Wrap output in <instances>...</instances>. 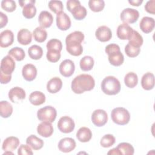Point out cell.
I'll use <instances>...</instances> for the list:
<instances>
[{
  "label": "cell",
  "mask_w": 155,
  "mask_h": 155,
  "mask_svg": "<svg viewBox=\"0 0 155 155\" xmlns=\"http://www.w3.org/2000/svg\"><path fill=\"white\" fill-rule=\"evenodd\" d=\"M84 39V35L80 31H75L67 35L65 38V44L68 53L74 56H80L83 52L81 43Z\"/></svg>",
  "instance_id": "1"
},
{
  "label": "cell",
  "mask_w": 155,
  "mask_h": 155,
  "mask_svg": "<svg viewBox=\"0 0 155 155\" xmlns=\"http://www.w3.org/2000/svg\"><path fill=\"white\" fill-rule=\"evenodd\" d=\"M95 85L94 78L90 74H82L75 77L71 82V90L76 94H82L93 90Z\"/></svg>",
  "instance_id": "2"
},
{
  "label": "cell",
  "mask_w": 155,
  "mask_h": 155,
  "mask_svg": "<svg viewBox=\"0 0 155 155\" xmlns=\"http://www.w3.org/2000/svg\"><path fill=\"white\" fill-rule=\"evenodd\" d=\"M105 51L108 56V61L111 65L117 67L123 64L124 57L117 44H110L107 45Z\"/></svg>",
  "instance_id": "3"
},
{
  "label": "cell",
  "mask_w": 155,
  "mask_h": 155,
  "mask_svg": "<svg viewBox=\"0 0 155 155\" xmlns=\"http://www.w3.org/2000/svg\"><path fill=\"white\" fill-rule=\"evenodd\" d=\"M101 89L107 95H116L120 90V84L114 76L105 77L101 82Z\"/></svg>",
  "instance_id": "4"
},
{
  "label": "cell",
  "mask_w": 155,
  "mask_h": 155,
  "mask_svg": "<svg viewBox=\"0 0 155 155\" xmlns=\"http://www.w3.org/2000/svg\"><path fill=\"white\" fill-rule=\"evenodd\" d=\"M111 117L114 123L120 125L127 124L130 119V113L127 109L123 107L114 108L111 111Z\"/></svg>",
  "instance_id": "5"
},
{
  "label": "cell",
  "mask_w": 155,
  "mask_h": 155,
  "mask_svg": "<svg viewBox=\"0 0 155 155\" xmlns=\"http://www.w3.org/2000/svg\"><path fill=\"white\" fill-rule=\"evenodd\" d=\"M57 111L51 106H45L40 108L37 112L38 119L41 121L53 122L56 119Z\"/></svg>",
  "instance_id": "6"
},
{
  "label": "cell",
  "mask_w": 155,
  "mask_h": 155,
  "mask_svg": "<svg viewBox=\"0 0 155 155\" xmlns=\"http://www.w3.org/2000/svg\"><path fill=\"white\" fill-rule=\"evenodd\" d=\"M35 0L19 1V4L22 7V15L27 19L33 18L36 13V8L35 6Z\"/></svg>",
  "instance_id": "7"
},
{
  "label": "cell",
  "mask_w": 155,
  "mask_h": 155,
  "mask_svg": "<svg viewBox=\"0 0 155 155\" xmlns=\"http://www.w3.org/2000/svg\"><path fill=\"white\" fill-rule=\"evenodd\" d=\"M139 17V12L136 9L131 8L124 9L120 15L121 21L125 24L134 23L137 21Z\"/></svg>",
  "instance_id": "8"
},
{
  "label": "cell",
  "mask_w": 155,
  "mask_h": 155,
  "mask_svg": "<svg viewBox=\"0 0 155 155\" xmlns=\"http://www.w3.org/2000/svg\"><path fill=\"white\" fill-rule=\"evenodd\" d=\"M75 124L73 120L69 116H65L61 117L58 122V128L64 133H69L73 131Z\"/></svg>",
  "instance_id": "9"
},
{
  "label": "cell",
  "mask_w": 155,
  "mask_h": 155,
  "mask_svg": "<svg viewBox=\"0 0 155 155\" xmlns=\"http://www.w3.org/2000/svg\"><path fill=\"white\" fill-rule=\"evenodd\" d=\"M91 120L96 127L104 126L108 120V115L107 112L102 109L94 110L91 115Z\"/></svg>",
  "instance_id": "10"
},
{
  "label": "cell",
  "mask_w": 155,
  "mask_h": 155,
  "mask_svg": "<svg viewBox=\"0 0 155 155\" xmlns=\"http://www.w3.org/2000/svg\"><path fill=\"white\" fill-rule=\"evenodd\" d=\"M15 62L10 55L4 57L1 62V71L5 74H12L15 68Z\"/></svg>",
  "instance_id": "11"
},
{
  "label": "cell",
  "mask_w": 155,
  "mask_h": 155,
  "mask_svg": "<svg viewBox=\"0 0 155 155\" xmlns=\"http://www.w3.org/2000/svg\"><path fill=\"white\" fill-rule=\"evenodd\" d=\"M56 21V25L61 30H67L71 27V20L70 17L63 12L57 14Z\"/></svg>",
  "instance_id": "12"
},
{
  "label": "cell",
  "mask_w": 155,
  "mask_h": 155,
  "mask_svg": "<svg viewBox=\"0 0 155 155\" xmlns=\"http://www.w3.org/2000/svg\"><path fill=\"white\" fill-rule=\"evenodd\" d=\"M59 69L61 75L68 78L73 74L75 70V65L71 60L65 59L61 63Z\"/></svg>",
  "instance_id": "13"
},
{
  "label": "cell",
  "mask_w": 155,
  "mask_h": 155,
  "mask_svg": "<svg viewBox=\"0 0 155 155\" xmlns=\"http://www.w3.org/2000/svg\"><path fill=\"white\" fill-rule=\"evenodd\" d=\"M133 31L134 30L128 24L123 23L118 26L116 34L120 39L129 40L133 35Z\"/></svg>",
  "instance_id": "14"
},
{
  "label": "cell",
  "mask_w": 155,
  "mask_h": 155,
  "mask_svg": "<svg viewBox=\"0 0 155 155\" xmlns=\"http://www.w3.org/2000/svg\"><path fill=\"white\" fill-rule=\"evenodd\" d=\"M25 92L24 89L19 87H15L10 90L8 98L13 103H18L25 98Z\"/></svg>",
  "instance_id": "15"
},
{
  "label": "cell",
  "mask_w": 155,
  "mask_h": 155,
  "mask_svg": "<svg viewBox=\"0 0 155 155\" xmlns=\"http://www.w3.org/2000/svg\"><path fill=\"white\" fill-rule=\"evenodd\" d=\"M75 140L71 137H64L60 140L58 143L59 150L64 153H69L76 147Z\"/></svg>",
  "instance_id": "16"
},
{
  "label": "cell",
  "mask_w": 155,
  "mask_h": 155,
  "mask_svg": "<svg viewBox=\"0 0 155 155\" xmlns=\"http://www.w3.org/2000/svg\"><path fill=\"white\" fill-rule=\"evenodd\" d=\"M96 38L101 42H107L112 37V32L110 28L105 25H102L97 28L95 32Z\"/></svg>",
  "instance_id": "17"
},
{
  "label": "cell",
  "mask_w": 155,
  "mask_h": 155,
  "mask_svg": "<svg viewBox=\"0 0 155 155\" xmlns=\"http://www.w3.org/2000/svg\"><path fill=\"white\" fill-rule=\"evenodd\" d=\"M22 74L25 80L27 81H32L37 76V69L34 65L27 64L23 67Z\"/></svg>",
  "instance_id": "18"
},
{
  "label": "cell",
  "mask_w": 155,
  "mask_h": 155,
  "mask_svg": "<svg viewBox=\"0 0 155 155\" xmlns=\"http://www.w3.org/2000/svg\"><path fill=\"white\" fill-rule=\"evenodd\" d=\"M38 133L44 137H48L53 133V127L51 122H42L37 127Z\"/></svg>",
  "instance_id": "19"
},
{
  "label": "cell",
  "mask_w": 155,
  "mask_h": 155,
  "mask_svg": "<svg viewBox=\"0 0 155 155\" xmlns=\"http://www.w3.org/2000/svg\"><path fill=\"white\" fill-rule=\"evenodd\" d=\"M14 41L13 33L10 30H5L0 35V45L2 48H6L11 45Z\"/></svg>",
  "instance_id": "20"
},
{
  "label": "cell",
  "mask_w": 155,
  "mask_h": 155,
  "mask_svg": "<svg viewBox=\"0 0 155 155\" xmlns=\"http://www.w3.org/2000/svg\"><path fill=\"white\" fill-rule=\"evenodd\" d=\"M19 140L15 136H10L7 137L3 142L2 148L4 151H12L15 150L19 145Z\"/></svg>",
  "instance_id": "21"
},
{
  "label": "cell",
  "mask_w": 155,
  "mask_h": 155,
  "mask_svg": "<svg viewBox=\"0 0 155 155\" xmlns=\"http://www.w3.org/2000/svg\"><path fill=\"white\" fill-rule=\"evenodd\" d=\"M38 21L41 27L44 28H48L53 23V17L48 11H42L39 15Z\"/></svg>",
  "instance_id": "22"
},
{
  "label": "cell",
  "mask_w": 155,
  "mask_h": 155,
  "mask_svg": "<svg viewBox=\"0 0 155 155\" xmlns=\"http://www.w3.org/2000/svg\"><path fill=\"white\" fill-rule=\"evenodd\" d=\"M155 26V21L153 18L145 16L142 18L139 27L141 30L145 33H149L151 32Z\"/></svg>",
  "instance_id": "23"
},
{
  "label": "cell",
  "mask_w": 155,
  "mask_h": 155,
  "mask_svg": "<svg viewBox=\"0 0 155 155\" xmlns=\"http://www.w3.org/2000/svg\"><path fill=\"white\" fill-rule=\"evenodd\" d=\"M17 39L21 45H27L31 42L32 33L27 28H22L18 32Z\"/></svg>",
  "instance_id": "24"
},
{
  "label": "cell",
  "mask_w": 155,
  "mask_h": 155,
  "mask_svg": "<svg viewBox=\"0 0 155 155\" xmlns=\"http://www.w3.org/2000/svg\"><path fill=\"white\" fill-rule=\"evenodd\" d=\"M142 87L145 90H152L154 87V76L152 73L147 72L141 79Z\"/></svg>",
  "instance_id": "25"
},
{
  "label": "cell",
  "mask_w": 155,
  "mask_h": 155,
  "mask_svg": "<svg viewBox=\"0 0 155 155\" xmlns=\"http://www.w3.org/2000/svg\"><path fill=\"white\" fill-rule=\"evenodd\" d=\"M62 87V80L58 77L51 78L47 84V90L50 93H56Z\"/></svg>",
  "instance_id": "26"
},
{
  "label": "cell",
  "mask_w": 155,
  "mask_h": 155,
  "mask_svg": "<svg viewBox=\"0 0 155 155\" xmlns=\"http://www.w3.org/2000/svg\"><path fill=\"white\" fill-rule=\"evenodd\" d=\"M76 137L81 142H87L92 137L91 131L87 127H81L76 133Z\"/></svg>",
  "instance_id": "27"
},
{
  "label": "cell",
  "mask_w": 155,
  "mask_h": 155,
  "mask_svg": "<svg viewBox=\"0 0 155 155\" xmlns=\"http://www.w3.org/2000/svg\"><path fill=\"white\" fill-rule=\"evenodd\" d=\"M29 101L30 103L35 106L40 105L45 101V96L41 91H35L32 92L29 96Z\"/></svg>",
  "instance_id": "28"
},
{
  "label": "cell",
  "mask_w": 155,
  "mask_h": 155,
  "mask_svg": "<svg viewBox=\"0 0 155 155\" xmlns=\"http://www.w3.org/2000/svg\"><path fill=\"white\" fill-rule=\"evenodd\" d=\"M26 143L31 147L34 150H38L42 148L44 141L34 134L29 136L26 139Z\"/></svg>",
  "instance_id": "29"
},
{
  "label": "cell",
  "mask_w": 155,
  "mask_h": 155,
  "mask_svg": "<svg viewBox=\"0 0 155 155\" xmlns=\"http://www.w3.org/2000/svg\"><path fill=\"white\" fill-rule=\"evenodd\" d=\"M13 113V107L8 102L2 101L0 102V114L3 118L10 117Z\"/></svg>",
  "instance_id": "30"
},
{
  "label": "cell",
  "mask_w": 155,
  "mask_h": 155,
  "mask_svg": "<svg viewBox=\"0 0 155 155\" xmlns=\"http://www.w3.org/2000/svg\"><path fill=\"white\" fill-rule=\"evenodd\" d=\"M94 61L93 58L90 56H85L80 61L79 65L82 70L87 71L91 70L94 65Z\"/></svg>",
  "instance_id": "31"
},
{
  "label": "cell",
  "mask_w": 155,
  "mask_h": 155,
  "mask_svg": "<svg viewBox=\"0 0 155 155\" xmlns=\"http://www.w3.org/2000/svg\"><path fill=\"white\" fill-rule=\"evenodd\" d=\"M28 54L32 59H40L43 54L42 48L38 45H33L28 49Z\"/></svg>",
  "instance_id": "32"
},
{
  "label": "cell",
  "mask_w": 155,
  "mask_h": 155,
  "mask_svg": "<svg viewBox=\"0 0 155 155\" xmlns=\"http://www.w3.org/2000/svg\"><path fill=\"white\" fill-rule=\"evenodd\" d=\"M124 82L125 85L128 87L133 88L135 87L138 82L137 75L134 72H129L125 76Z\"/></svg>",
  "instance_id": "33"
},
{
  "label": "cell",
  "mask_w": 155,
  "mask_h": 155,
  "mask_svg": "<svg viewBox=\"0 0 155 155\" xmlns=\"http://www.w3.org/2000/svg\"><path fill=\"white\" fill-rule=\"evenodd\" d=\"M35 40L38 42H44L47 37V31L41 27H37L33 32Z\"/></svg>",
  "instance_id": "34"
},
{
  "label": "cell",
  "mask_w": 155,
  "mask_h": 155,
  "mask_svg": "<svg viewBox=\"0 0 155 155\" xmlns=\"http://www.w3.org/2000/svg\"><path fill=\"white\" fill-rule=\"evenodd\" d=\"M143 42V40L142 36L137 31L134 30L133 35L131 38L129 39L128 44L134 47L140 48L142 46Z\"/></svg>",
  "instance_id": "35"
},
{
  "label": "cell",
  "mask_w": 155,
  "mask_h": 155,
  "mask_svg": "<svg viewBox=\"0 0 155 155\" xmlns=\"http://www.w3.org/2000/svg\"><path fill=\"white\" fill-rule=\"evenodd\" d=\"M8 54L10 56L13 57L17 61H22L25 56L24 50L22 48L18 47H16L10 49L8 51Z\"/></svg>",
  "instance_id": "36"
},
{
  "label": "cell",
  "mask_w": 155,
  "mask_h": 155,
  "mask_svg": "<svg viewBox=\"0 0 155 155\" xmlns=\"http://www.w3.org/2000/svg\"><path fill=\"white\" fill-rule=\"evenodd\" d=\"M116 148L119 151L120 154L133 155L134 152L133 147L129 143L122 142L118 144Z\"/></svg>",
  "instance_id": "37"
},
{
  "label": "cell",
  "mask_w": 155,
  "mask_h": 155,
  "mask_svg": "<svg viewBox=\"0 0 155 155\" xmlns=\"http://www.w3.org/2000/svg\"><path fill=\"white\" fill-rule=\"evenodd\" d=\"M71 14L75 19L80 21L84 19L86 17L87 12L85 7L80 5L71 12Z\"/></svg>",
  "instance_id": "38"
},
{
  "label": "cell",
  "mask_w": 155,
  "mask_h": 155,
  "mask_svg": "<svg viewBox=\"0 0 155 155\" xmlns=\"http://www.w3.org/2000/svg\"><path fill=\"white\" fill-rule=\"evenodd\" d=\"M90 8L94 12L102 11L105 7V2L103 0H90L88 1Z\"/></svg>",
  "instance_id": "39"
},
{
  "label": "cell",
  "mask_w": 155,
  "mask_h": 155,
  "mask_svg": "<svg viewBox=\"0 0 155 155\" xmlns=\"http://www.w3.org/2000/svg\"><path fill=\"white\" fill-rule=\"evenodd\" d=\"M47 50H56L59 52L62 49V44L60 40L57 39H51L47 43Z\"/></svg>",
  "instance_id": "40"
},
{
  "label": "cell",
  "mask_w": 155,
  "mask_h": 155,
  "mask_svg": "<svg viewBox=\"0 0 155 155\" xmlns=\"http://www.w3.org/2000/svg\"><path fill=\"white\" fill-rule=\"evenodd\" d=\"M116 142V139L113 135L108 134L104 135L101 139L100 144L102 147L108 148L114 145Z\"/></svg>",
  "instance_id": "41"
},
{
  "label": "cell",
  "mask_w": 155,
  "mask_h": 155,
  "mask_svg": "<svg viewBox=\"0 0 155 155\" xmlns=\"http://www.w3.org/2000/svg\"><path fill=\"white\" fill-rule=\"evenodd\" d=\"M49 8L56 14H58L62 12L64 6L62 1H50L48 2Z\"/></svg>",
  "instance_id": "42"
},
{
  "label": "cell",
  "mask_w": 155,
  "mask_h": 155,
  "mask_svg": "<svg viewBox=\"0 0 155 155\" xmlns=\"http://www.w3.org/2000/svg\"><path fill=\"white\" fill-rule=\"evenodd\" d=\"M1 7L7 12H13L16 8V4L13 0H3L1 1Z\"/></svg>",
  "instance_id": "43"
},
{
  "label": "cell",
  "mask_w": 155,
  "mask_h": 155,
  "mask_svg": "<svg viewBox=\"0 0 155 155\" xmlns=\"http://www.w3.org/2000/svg\"><path fill=\"white\" fill-rule=\"evenodd\" d=\"M140 51V48L134 47L127 44L125 47V52L126 54L130 58H134L139 55Z\"/></svg>",
  "instance_id": "44"
},
{
  "label": "cell",
  "mask_w": 155,
  "mask_h": 155,
  "mask_svg": "<svg viewBox=\"0 0 155 155\" xmlns=\"http://www.w3.org/2000/svg\"><path fill=\"white\" fill-rule=\"evenodd\" d=\"M47 59L51 62H56L61 58V52L56 50H47Z\"/></svg>",
  "instance_id": "45"
},
{
  "label": "cell",
  "mask_w": 155,
  "mask_h": 155,
  "mask_svg": "<svg viewBox=\"0 0 155 155\" xmlns=\"http://www.w3.org/2000/svg\"><path fill=\"white\" fill-rule=\"evenodd\" d=\"M18 154L19 155H32L33 153L28 145L22 144L18 148Z\"/></svg>",
  "instance_id": "46"
},
{
  "label": "cell",
  "mask_w": 155,
  "mask_h": 155,
  "mask_svg": "<svg viewBox=\"0 0 155 155\" xmlns=\"http://www.w3.org/2000/svg\"><path fill=\"white\" fill-rule=\"evenodd\" d=\"M81 5V2L77 0H68L67 2V8L70 12H72L77 7Z\"/></svg>",
  "instance_id": "47"
},
{
  "label": "cell",
  "mask_w": 155,
  "mask_h": 155,
  "mask_svg": "<svg viewBox=\"0 0 155 155\" xmlns=\"http://www.w3.org/2000/svg\"><path fill=\"white\" fill-rule=\"evenodd\" d=\"M145 9L148 13L152 15H154L155 14V1L154 0L148 1L145 5Z\"/></svg>",
  "instance_id": "48"
},
{
  "label": "cell",
  "mask_w": 155,
  "mask_h": 155,
  "mask_svg": "<svg viewBox=\"0 0 155 155\" xmlns=\"http://www.w3.org/2000/svg\"><path fill=\"white\" fill-rule=\"evenodd\" d=\"M12 79L11 74H5L2 71L0 72V81L2 84H5L8 83Z\"/></svg>",
  "instance_id": "49"
},
{
  "label": "cell",
  "mask_w": 155,
  "mask_h": 155,
  "mask_svg": "<svg viewBox=\"0 0 155 155\" xmlns=\"http://www.w3.org/2000/svg\"><path fill=\"white\" fill-rule=\"evenodd\" d=\"M8 22V18L5 14L0 12V27L2 28L7 25Z\"/></svg>",
  "instance_id": "50"
},
{
  "label": "cell",
  "mask_w": 155,
  "mask_h": 155,
  "mask_svg": "<svg viewBox=\"0 0 155 155\" xmlns=\"http://www.w3.org/2000/svg\"><path fill=\"white\" fill-rule=\"evenodd\" d=\"M143 1L142 0H129L128 2L133 5V6H139L142 3Z\"/></svg>",
  "instance_id": "51"
},
{
  "label": "cell",
  "mask_w": 155,
  "mask_h": 155,
  "mask_svg": "<svg viewBox=\"0 0 155 155\" xmlns=\"http://www.w3.org/2000/svg\"><path fill=\"white\" fill-rule=\"evenodd\" d=\"M108 154H116V155H120V153L119 152V151L116 148H113L111 150H110L108 153Z\"/></svg>",
  "instance_id": "52"
}]
</instances>
